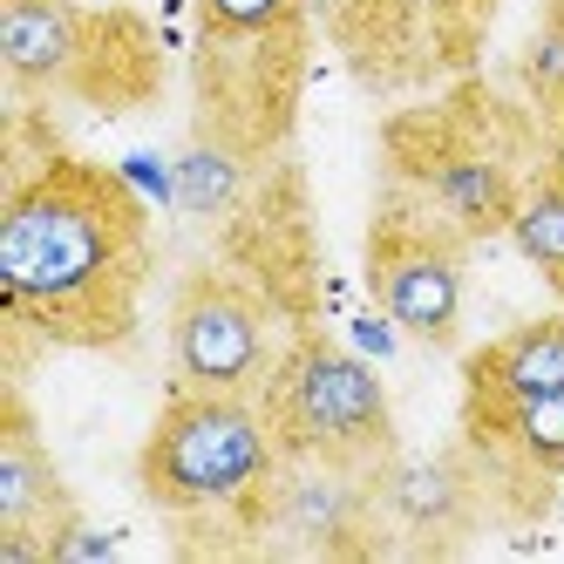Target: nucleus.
<instances>
[{
  "instance_id": "obj_1",
  "label": "nucleus",
  "mask_w": 564,
  "mask_h": 564,
  "mask_svg": "<svg viewBox=\"0 0 564 564\" xmlns=\"http://www.w3.org/2000/svg\"><path fill=\"white\" fill-rule=\"evenodd\" d=\"M150 272L143 205L123 171L48 164L8 191L0 212V293L21 327L68 347H116Z\"/></svg>"
},
{
  "instance_id": "obj_2",
  "label": "nucleus",
  "mask_w": 564,
  "mask_h": 564,
  "mask_svg": "<svg viewBox=\"0 0 564 564\" xmlns=\"http://www.w3.org/2000/svg\"><path fill=\"white\" fill-rule=\"evenodd\" d=\"M279 456H286V442L246 394L184 388L156 415L137 456V482L156 510H246L265 497Z\"/></svg>"
},
{
  "instance_id": "obj_3",
  "label": "nucleus",
  "mask_w": 564,
  "mask_h": 564,
  "mask_svg": "<svg viewBox=\"0 0 564 564\" xmlns=\"http://www.w3.org/2000/svg\"><path fill=\"white\" fill-rule=\"evenodd\" d=\"M265 415L286 449H319V456H354L381 463L394 442L388 388L354 347L334 340H300L272 360L265 375Z\"/></svg>"
},
{
  "instance_id": "obj_4",
  "label": "nucleus",
  "mask_w": 564,
  "mask_h": 564,
  "mask_svg": "<svg viewBox=\"0 0 564 564\" xmlns=\"http://www.w3.org/2000/svg\"><path fill=\"white\" fill-rule=\"evenodd\" d=\"M171 368L184 388L252 394L272 375L265 306L225 272H191L171 300Z\"/></svg>"
},
{
  "instance_id": "obj_5",
  "label": "nucleus",
  "mask_w": 564,
  "mask_h": 564,
  "mask_svg": "<svg viewBox=\"0 0 564 564\" xmlns=\"http://www.w3.org/2000/svg\"><path fill=\"white\" fill-rule=\"evenodd\" d=\"M252 510L265 517V531L293 551H360L368 544V523L381 517L375 463L286 449Z\"/></svg>"
},
{
  "instance_id": "obj_6",
  "label": "nucleus",
  "mask_w": 564,
  "mask_h": 564,
  "mask_svg": "<svg viewBox=\"0 0 564 564\" xmlns=\"http://www.w3.org/2000/svg\"><path fill=\"white\" fill-rule=\"evenodd\" d=\"M368 286H375V306L401 334H415L429 347L456 340V327H463V259L442 238L381 225L375 252H368Z\"/></svg>"
},
{
  "instance_id": "obj_7",
  "label": "nucleus",
  "mask_w": 564,
  "mask_h": 564,
  "mask_svg": "<svg viewBox=\"0 0 564 564\" xmlns=\"http://www.w3.org/2000/svg\"><path fill=\"white\" fill-rule=\"evenodd\" d=\"M375 497H381V517L401 523L409 538L449 544L476 510V482H469L463 456H401V463L375 469Z\"/></svg>"
},
{
  "instance_id": "obj_8",
  "label": "nucleus",
  "mask_w": 564,
  "mask_h": 564,
  "mask_svg": "<svg viewBox=\"0 0 564 564\" xmlns=\"http://www.w3.org/2000/svg\"><path fill=\"white\" fill-rule=\"evenodd\" d=\"M0 62L21 89H55L83 68V14L68 0H0Z\"/></svg>"
},
{
  "instance_id": "obj_9",
  "label": "nucleus",
  "mask_w": 564,
  "mask_h": 564,
  "mask_svg": "<svg viewBox=\"0 0 564 564\" xmlns=\"http://www.w3.org/2000/svg\"><path fill=\"white\" fill-rule=\"evenodd\" d=\"M551 388H564V319H531V327L503 334L490 354H476V368H469L476 415H497L510 401H531Z\"/></svg>"
},
{
  "instance_id": "obj_10",
  "label": "nucleus",
  "mask_w": 564,
  "mask_h": 564,
  "mask_svg": "<svg viewBox=\"0 0 564 564\" xmlns=\"http://www.w3.org/2000/svg\"><path fill=\"white\" fill-rule=\"evenodd\" d=\"M68 510V490L62 476L42 449V435H34L28 409L14 401L8 409V435H0V523H21V531H55Z\"/></svg>"
},
{
  "instance_id": "obj_11",
  "label": "nucleus",
  "mask_w": 564,
  "mask_h": 564,
  "mask_svg": "<svg viewBox=\"0 0 564 564\" xmlns=\"http://www.w3.org/2000/svg\"><path fill=\"white\" fill-rule=\"evenodd\" d=\"M429 197H435V205L449 212L463 231L510 225V212H517V184H510V171L490 164V156H476V150L442 156V164L429 171Z\"/></svg>"
},
{
  "instance_id": "obj_12",
  "label": "nucleus",
  "mask_w": 564,
  "mask_h": 564,
  "mask_svg": "<svg viewBox=\"0 0 564 564\" xmlns=\"http://www.w3.org/2000/svg\"><path fill=\"white\" fill-rule=\"evenodd\" d=\"M171 177H177V212H191V218H225L238 197H246V156H238L225 137H191L184 150H177V164H171Z\"/></svg>"
},
{
  "instance_id": "obj_13",
  "label": "nucleus",
  "mask_w": 564,
  "mask_h": 564,
  "mask_svg": "<svg viewBox=\"0 0 564 564\" xmlns=\"http://www.w3.org/2000/svg\"><path fill=\"white\" fill-rule=\"evenodd\" d=\"M490 435H497V442H510V456L551 482V476L564 469V388L497 409V415H490Z\"/></svg>"
},
{
  "instance_id": "obj_14",
  "label": "nucleus",
  "mask_w": 564,
  "mask_h": 564,
  "mask_svg": "<svg viewBox=\"0 0 564 564\" xmlns=\"http://www.w3.org/2000/svg\"><path fill=\"white\" fill-rule=\"evenodd\" d=\"M510 238H517V252L531 259L544 279L564 286V177H544V184H531V191L517 197Z\"/></svg>"
},
{
  "instance_id": "obj_15",
  "label": "nucleus",
  "mask_w": 564,
  "mask_h": 564,
  "mask_svg": "<svg viewBox=\"0 0 564 564\" xmlns=\"http://www.w3.org/2000/svg\"><path fill=\"white\" fill-rule=\"evenodd\" d=\"M197 8H205V28L225 42H259V34H279L293 21L300 0H197Z\"/></svg>"
},
{
  "instance_id": "obj_16",
  "label": "nucleus",
  "mask_w": 564,
  "mask_h": 564,
  "mask_svg": "<svg viewBox=\"0 0 564 564\" xmlns=\"http://www.w3.org/2000/svg\"><path fill=\"white\" fill-rule=\"evenodd\" d=\"M354 340H360V354H394V319L388 313L354 319Z\"/></svg>"
},
{
  "instance_id": "obj_17",
  "label": "nucleus",
  "mask_w": 564,
  "mask_h": 564,
  "mask_svg": "<svg viewBox=\"0 0 564 564\" xmlns=\"http://www.w3.org/2000/svg\"><path fill=\"white\" fill-rule=\"evenodd\" d=\"M531 75L538 83H564V34H544V42L531 48Z\"/></svg>"
}]
</instances>
